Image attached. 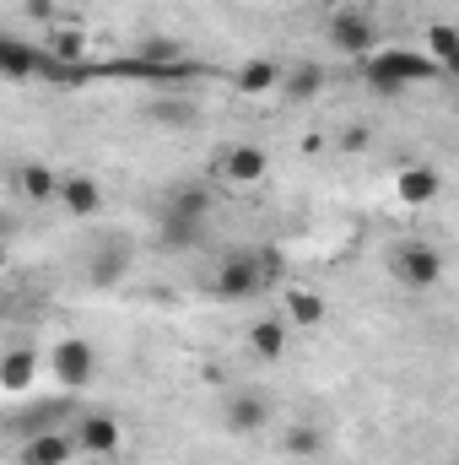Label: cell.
Wrapping results in <instances>:
<instances>
[{
	"instance_id": "1",
	"label": "cell",
	"mask_w": 459,
	"mask_h": 465,
	"mask_svg": "<svg viewBox=\"0 0 459 465\" xmlns=\"http://www.w3.org/2000/svg\"><path fill=\"white\" fill-rule=\"evenodd\" d=\"M444 65L433 60V54H416V49H378L373 60H362V76H367V87L378 93V98H400L405 87H416V82H433Z\"/></svg>"
},
{
	"instance_id": "2",
	"label": "cell",
	"mask_w": 459,
	"mask_h": 465,
	"mask_svg": "<svg viewBox=\"0 0 459 465\" xmlns=\"http://www.w3.org/2000/svg\"><path fill=\"white\" fill-rule=\"evenodd\" d=\"M389 276H395L400 287H411V292H427V287H438V276H444V254H438L433 243H400L395 260H389Z\"/></svg>"
},
{
	"instance_id": "3",
	"label": "cell",
	"mask_w": 459,
	"mask_h": 465,
	"mask_svg": "<svg viewBox=\"0 0 459 465\" xmlns=\"http://www.w3.org/2000/svg\"><path fill=\"white\" fill-rule=\"evenodd\" d=\"M265 282H270V276H265V260H259V254H232V260H222V265H217V276H211L217 298H228V303H238V298H254Z\"/></svg>"
},
{
	"instance_id": "4",
	"label": "cell",
	"mask_w": 459,
	"mask_h": 465,
	"mask_svg": "<svg viewBox=\"0 0 459 465\" xmlns=\"http://www.w3.org/2000/svg\"><path fill=\"white\" fill-rule=\"evenodd\" d=\"M330 44L346 60H373L378 54V27L362 11H341V16H330Z\"/></svg>"
},
{
	"instance_id": "5",
	"label": "cell",
	"mask_w": 459,
	"mask_h": 465,
	"mask_svg": "<svg viewBox=\"0 0 459 465\" xmlns=\"http://www.w3.org/2000/svg\"><path fill=\"white\" fill-rule=\"evenodd\" d=\"M49 368H54V379H60L65 390H82V384H93V373H98V351H93V341L71 336V341H60V347L49 351Z\"/></svg>"
},
{
	"instance_id": "6",
	"label": "cell",
	"mask_w": 459,
	"mask_h": 465,
	"mask_svg": "<svg viewBox=\"0 0 459 465\" xmlns=\"http://www.w3.org/2000/svg\"><path fill=\"white\" fill-rule=\"evenodd\" d=\"M265 173H270L265 146H254V141H232L228 152H222V179H228V184H259Z\"/></svg>"
},
{
	"instance_id": "7",
	"label": "cell",
	"mask_w": 459,
	"mask_h": 465,
	"mask_svg": "<svg viewBox=\"0 0 459 465\" xmlns=\"http://www.w3.org/2000/svg\"><path fill=\"white\" fill-rule=\"evenodd\" d=\"M16 195L22 201H33V206H44V201H60V190H65V179L54 173V168H44V163H27V168H16Z\"/></svg>"
},
{
	"instance_id": "8",
	"label": "cell",
	"mask_w": 459,
	"mask_h": 465,
	"mask_svg": "<svg viewBox=\"0 0 459 465\" xmlns=\"http://www.w3.org/2000/svg\"><path fill=\"white\" fill-rule=\"evenodd\" d=\"M222 417H228L232 433H259V428L270 422V401L254 395V390H243V395H232L228 406H222Z\"/></svg>"
},
{
	"instance_id": "9",
	"label": "cell",
	"mask_w": 459,
	"mask_h": 465,
	"mask_svg": "<svg viewBox=\"0 0 459 465\" xmlns=\"http://www.w3.org/2000/svg\"><path fill=\"white\" fill-rule=\"evenodd\" d=\"M281 82H287V76H281V60H270V54L238 65V93H243V98H265V93H276Z\"/></svg>"
},
{
	"instance_id": "10",
	"label": "cell",
	"mask_w": 459,
	"mask_h": 465,
	"mask_svg": "<svg viewBox=\"0 0 459 465\" xmlns=\"http://www.w3.org/2000/svg\"><path fill=\"white\" fill-rule=\"evenodd\" d=\"M76 444H82L87 455H119V422L103 417V411H87V417L76 422Z\"/></svg>"
},
{
	"instance_id": "11",
	"label": "cell",
	"mask_w": 459,
	"mask_h": 465,
	"mask_svg": "<svg viewBox=\"0 0 459 465\" xmlns=\"http://www.w3.org/2000/svg\"><path fill=\"white\" fill-rule=\"evenodd\" d=\"M76 450H82V444H71V439L54 428V433H38V439L22 444V465H65Z\"/></svg>"
},
{
	"instance_id": "12",
	"label": "cell",
	"mask_w": 459,
	"mask_h": 465,
	"mask_svg": "<svg viewBox=\"0 0 459 465\" xmlns=\"http://www.w3.org/2000/svg\"><path fill=\"white\" fill-rule=\"evenodd\" d=\"M0 71L5 76H44V49H33V44H22V38H0Z\"/></svg>"
},
{
	"instance_id": "13",
	"label": "cell",
	"mask_w": 459,
	"mask_h": 465,
	"mask_svg": "<svg viewBox=\"0 0 459 465\" xmlns=\"http://www.w3.org/2000/svg\"><path fill=\"white\" fill-rule=\"evenodd\" d=\"M395 190H400V201H405V206H433V201H438V190H444V179H438L433 168H405V173L395 179Z\"/></svg>"
},
{
	"instance_id": "14",
	"label": "cell",
	"mask_w": 459,
	"mask_h": 465,
	"mask_svg": "<svg viewBox=\"0 0 459 465\" xmlns=\"http://www.w3.org/2000/svg\"><path fill=\"white\" fill-rule=\"evenodd\" d=\"M211 206H217V190H206V184H179V190L168 195V212H173V217H190V223H206Z\"/></svg>"
},
{
	"instance_id": "15",
	"label": "cell",
	"mask_w": 459,
	"mask_h": 465,
	"mask_svg": "<svg viewBox=\"0 0 459 465\" xmlns=\"http://www.w3.org/2000/svg\"><path fill=\"white\" fill-rule=\"evenodd\" d=\"M60 417H65V401H44V406H33V411L11 417V433L27 444V439H38V433H54V428H60Z\"/></svg>"
},
{
	"instance_id": "16",
	"label": "cell",
	"mask_w": 459,
	"mask_h": 465,
	"mask_svg": "<svg viewBox=\"0 0 459 465\" xmlns=\"http://www.w3.org/2000/svg\"><path fill=\"white\" fill-rule=\"evenodd\" d=\"M60 206H65L71 217H93V212L103 206V190H98V179H87V173L65 179V190H60Z\"/></svg>"
},
{
	"instance_id": "17",
	"label": "cell",
	"mask_w": 459,
	"mask_h": 465,
	"mask_svg": "<svg viewBox=\"0 0 459 465\" xmlns=\"http://www.w3.org/2000/svg\"><path fill=\"white\" fill-rule=\"evenodd\" d=\"M33 368H38V357L27 347H11L5 351V362H0V390L5 395H22L27 384H33Z\"/></svg>"
},
{
	"instance_id": "18",
	"label": "cell",
	"mask_w": 459,
	"mask_h": 465,
	"mask_svg": "<svg viewBox=\"0 0 459 465\" xmlns=\"http://www.w3.org/2000/svg\"><path fill=\"white\" fill-rule=\"evenodd\" d=\"M249 347H254L259 362H276V357L287 351V325H281V320H259V325L249 331Z\"/></svg>"
},
{
	"instance_id": "19",
	"label": "cell",
	"mask_w": 459,
	"mask_h": 465,
	"mask_svg": "<svg viewBox=\"0 0 459 465\" xmlns=\"http://www.w3.org/2000/svg\"><path fill=\"white\" fill-rule=\"evenodd\" d=\"M287 320H298V325H325V298L308 292V287H292V292H287Z\"/></svg>"
},
{
	"instance_id": "20",
	"label": "cell",
	"mask_w": 459,
	"mask_h": 465,
	"mask_svg": "<svg viewBox=\"0 0 459 465\" xmlns=\"http://www.w3.org/2000/svg\"><path fill=\"white\" fill-rule=\"evenodd\" d=\"M200 232H206V223H190V217H162V249H195L200 243Z\"/></svg>"
},
{
	"instance_id": "21",
	"label": "cell",
	"mask_w": 459,
	"mask_h": 465,
	"mask_svg": "<svg viewBox=\"0 0 459 465\" xmlns=\"http://www.w3.org/2000/svg\"><path fill=\"white\" fill-rule=\"evenodd\" d=\"M124 271H130V249H124V243H119V249H103V254H98V260L87 265V276H93L98 287H109V282H119Z\"/></svg>"
},
{
	"instance_id": "22",
	"label": "cell",
	"mask_w": 459,
	"mask_h": 465,
	"mask_svg": "<svg viewBox=\"0 0 459 465\" xmlns=\"http://www.w3.org/2000/svg\"><path fill=\"white\" fill-rule=\"evenodd\" d=\"M454 49H459V27H454V22H433V27H427V54L444 65Z\"/></svg>"
},
{
	"instance_id": "23",
	"label": "cell",
	"mask_w": 459,
	"mask_h": 465,
	"mask_svg": "<svg viewBox=\"0 0 459 465\" xmlns=\"http://www.w3.org/2000/svg\"><path fill=\"white\" fill-rule=\"evenodd\" d=\"M319 87H325V71H319V65H298V71L287 76V93H292L298 104H303V98H314Z\"/></svg>"
},
{
	"instance_id": "24",
	"label": "cell",
	"mask_w": 459,
	"mask_h": 465,
	"mask_svg": "<svg viewBox=\"0 0 459 465\" xmlns=\"http://www.w3.org/2000/svg\"><path fill=\"white\" fill-rule=\"evenodd\" d=\"M319 450H325L319 428H292L287 433V455H319Z\"/></svg>"
},
{
	"instance_id": "25",
	"label": "cell",
	"mask_w": 459,
	"mask_h": 465,
	"mask_svg": "<svg viewBox=\"0 0 459 465\" xmlns=\"http://www.w3.org/2000/svg\"><path fill=\"white\" fill-rule=\"evenodd\" d=\"M151 114L162 119V124H195V109H190L184 98H162V104H157Z\"/></svg>"
},
{
	"instance_id": "26",
	"label": "cell",
	"mask_w": 459,
	"mask_h": 465,
	"mask_svg": "<svg viewBox=\"0 0 459 465\" xmlns=\"http://www.w3.org/2000/svg\"><path fill=\"white\" fill-rule=\"evenodd\" d=\"M341 146H346V152H362V146H367V130H362V124H346V130H341Z\"/></svg>"
},
{
	"instance_id": "27",
	"label": "cell",
	"mask_w": 459,
	"mask_h": 465,
	"mask_svg": "<svg viewBox=\"0 0 459 465\" xmlns=\"http://www.w3.org/2000/svg\"><path fill=\"white\" fill-rule=\"evenodd\" d=\"M27 11H33L38 22H49V16H54V0H27Z\"/></svg>"
},
{
	"instance_id": "28",
	"label": "cell",
	"mask_w": 459,
	"mask_h": 465,
	"mask_svg": "<svg viewBox=\"0 0 459 465\" xmlns=\"http://www.w3.org/2000/svg\"><path fill=\"white\" fill-rule=\"evenodd\" d=\"M444 71H449V76H459V49L449 54V60H444Z\"/></svg>"
}]
</instances>
